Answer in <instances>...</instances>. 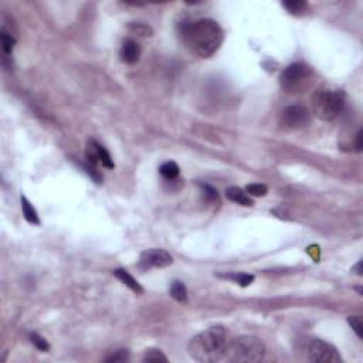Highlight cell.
I'll list each match as a JSON object with an SVG mask.
<instances>
[{"label": "cell", "mask_w": 363, "mask_h": 363, "mask_svg": "<svg viewBox=\"0 0 363 363\" xmlns=\"http://www.w3.org/2000/svg\"><path fill=\"white\" fill-rule=\"evenodd\" d=\"M181 37L186 47L201 58L216 54L224 40L220 24L213 18H200L182 24Z\"/></svg>", "instance_id": "obj_1"}, {"label": "cell", "mask_w": 363, "mask_h": 363, "mask_svg": "<svg viewBox=\"0 0 363 363\" xmlns=\"http://www.w3.org/2000/svg\"><path fill=\"white\" fill-rule=\"evenodd\" d=\"M227 345V329L221 325H216L196 335L189 342L187 350L190 358L196 362L215 363L226 359Z\"/></svg>", "instance_id": "obj_2"}, {"label": "cell", "mask_w": 363, "mask_h": 363, "mask_svg": "<svg viewBox=\"0 0 363 363\" xmlns=\"http://www.w3.org/2000/svg\"><path fill=\"white\" fill-rule=\"evenodd\" d=\"M345 92L339 88L322 87L312 97V111L322 121H332L339 115L345 107Z\"/></svg>", "instance_id": "obj_3"}, {"label": "cell", "mask_w": 363, "mask_h": 363, "mask_svg": "<svg viewBox=\"0 0 363 363\" xmlns=\"http://www.w3.org/2000/svg\"><path fill=\"white\" fill-rule=\"evenodd\" d=\"M264 344L257 336L243 335L229 341L226 359L236 363H255L264 358Z\"/></svg>", "instance_id": "obj_4"}, {"label": "cell", "mask_w": 363, "mask_h": 363, "mask_svg": "<svg viewBox=\"0 0 363 363\" xmlns=\"http://www.w3.org/2000/svg\"><path fill=\"white\" fill-rule=\"evenodd\" d=\"M312 78V70L305 64L295 63L288 66L281 74V87L290 94L302 92Z\"/></svg>", "instance_id": "obj_5"}, {"label": "cell", "mask_w": 363, "mask_h": 363, "mask_svg": "<svg viewBox=\"0 0 363 363\" xmlns=\"http://www.w3.org/2000/svg\"><path fill=\"white\" fill-rule=\"evenodd\" d=\"M311 122V114L305 107L290 105L287 107L280 116V125L285 131H297L308 127Z\"/></svg>", "instance_id": "obj_6"}, {"label": "cell", "mask_w": 363, "mask_h": 363, "mask_svg": "<svg viewBox=\"0 0 363 363\" xmlns=\"http://www.w3.org/2000/svg\"><path fill=\"white\" fill-rule=\"evenodd\" d=\"M308 359L315 363H339L342 362L338 349L322 339H315L308 346Z\"/></svg>", "instance_id": "obj_7"}, {"label": "cell", "mask_w": 363, "mask_h": 363, "mask_svg": "<svg viewBox=\"0 0 363 363\" xmlns=\"http://www.w3.org/2000/svg\"><path fill=\"white\" fill-rule=\"evenodd\" d=\"M173 263L172 255L161 248H150L141 254L139 258V267L142 270H149V268H165L167 265Z\"/></svg>", "instance_id": "obj_8"}, {"label": "cell", "mask_w": 363, "mask_h": 363, "mask_svg": "<svg viewBox=\"0 0 363 363\" xmlns=\"http://www.w3.org/2000/svg\"><path fill=\"white\" fill-rule=\"evenodd\" d=\"M141 46L135 40H125L121 47V58L127 64H135L141 57Z\"/></svg>", "instance_id": "obj_9"}, {"label": "cell", "mask_w": 363, "mask_h": 363, "mask_svg": "<svg viewBox=\"0 0 363 363\" xmlns=\"http://www.w3.org/2000/svg\"><path fill=\"white\" fill-rule=\"evenodd\" d=\"M226 198L231 200V201H234V203L241 204V206H253L254 204L253 199L250 198L243 189L236 187V186H231L226 190Z\"/></svg>", "instance_id": "obj_10"}, {"label": "cell", "mask_w": 363, "mask_h": 363, "mask_svg": "<svg viewBox=\"0 0 363 363\" xmlns=\"http://www.w3.org/2000/svg\"><path fill=\"white\" fill-rule=\"evenodd\" d=\"M114 275H115L116 278H118L119 281H122L127 287H129L133 292H136V294H142V292H144V288L141 287V284L135 280V278H133L132 275H131L127 270L118 268V270L114 271Z\"/></svg>", "instance_id": "obj_11"}, {"label": "cell", "mask_w": 363, "mask_h": 363, "mask_svg": "<svg viewBox=\"0 0 363 363\" xmlns=\"http://www.w3.org/2000/svg\"><path fill=\"white\" fill-rule=\"evenodd\" d=\"M91 144L94 146V150H95V155H97V159H98L99 163L102 166H105V167H108V169H112L115 165L112 162V158H111L109 152L104 148L102 145H99L97 141H91Z\"/></svg>", "instance_id": "obj_12"}, {"label": "cell", "mask_w": 363, "mask_h": 363, "mask_svg": "<svg viewBox=\"0 0 363 363\" xmlns=\"http://www.w3.org/2000/svg\"><path fill=\"white\" fill-rule=\"evenodd\" d=\"M21 200V210H23V215H24V218L32 223V224H38L40 220H38V216H37V212L34 209L33 206L30 204V201L27 200L26 196H21L20 198Z\"/></svg>", "instance_id": "obj_13"}, {"label": "cell", "mask_w": 363, "mask_h": 363, "mask_svg": "<svg viewBox=\"0 0 363 363\" xmlns=\"http://www.w3.org/2000/svg\"><path fill=\"white\" fill-rule=\"evenodd\" d=\"M282 6L291 13V15H304L308 9V4L302 0H290V1H284Z\"/></svg>", "instance_id": "obj_14"}, {"label": "cell", "mask_w": 363, "mask_h": 363, "mask_svg": "<svg viewBox=\"0 0 363 363\" xmlns=\"http://www.w3.org/2000/svg\"><path fill=\"white\" fill-rule=\"evenodd\" d=\"M159 172H161V175L163 178L169 179V181H173V179H176L179 176L181 169H179L178 163H175V162H166V163L161 166Z\"/></svg>", "instance_id": "obj_15"}, {"label": "cell", "mask_w": 363, "mask_h": 363, "mask_svg": "<svg viewBox=\"0 0 363 363\" xmlns=\"http://www.w3.org/2000/svg\"><path fill=\"white\" fill-rule=\"evenodd\" d=\"M170 295L179 302H186L187 301V290L184 284L181 281H175L170 287Z\"/></svg>", "instance_id": "obj_16"}, {"label": "cell", "mask_w": 363, "mask_h": 363, "mask_svg": "<svg viewBox=\"0 0 363 363\" xmlns=\"http://www.w3.org/2000/svg\"><path fill=\"white\" fill-rule=\"evenodd\" d=\"M0 40H1V49L4 54H10L13 51V47L16 44V38L10 33H7L4 29H1V34H0Z\"/></svg>", "instance_id": "obj_17"}, {"label": "cell", "mask_w": 363, "mask_h": 363, "mask_svg": "<svg viewBox=\"0 0 363 363\" xmlns=\"http://www.w3.org/2000/svg\"><path fill=\"white\" fill-rule=\"evenodd\" d=\"M144 362H167V358L159 349H149L144 355Z\"/></svg>", "instance_id": "obj_18"}, {"label": "cell", "mask_w": 363, "mask_h": 363, "mask_svg": "<svg viewBox=\"0 0 363 363\" xmlns=\"http://www.w3.org/2000/svg\"><path fill=\"white\" fill-rule=\"evenodd\" d=\"M246 192H247L250 196H254V198H261V196H265L267 192H268V187L265 184H261V183H253V184H248L246 187Z\"/></svg>", "instance_id": "obj_19"}, {"label": "cell", "mask_w": 363, "mask_h": 363, "mask_svg": "<svg viewBox=\"0 0 363 363\" xmlns=\"http://www.w3.org/2000/svg\"><path fill=\"white\" fill-rule=\"evenodd\" d=\"M224 277L229 278V280L236 281L241 287H247V285H250L254 281V275H251V274H234V275L229 274V275H224Z\"/></svg>", "instance_id": "obj_20"}, {"label": "cell", "mask_w": 363, "mask_h": 363, "mask_svg": "<svg viewBox=\"0 0 363 363\" xmlns=\"http://www.w3.org/2000/svg\"><path fill=\"white\" fill-rule=\"evenodd\" d=\"M129 361V353L128 350H116L111 356H108L105 359V362L109 363H119V362H128Z\"/></svg>", "instance_id": "obj_21"}, {"label": "cell", "mask_w": 363, "mask_h": 363, "mask_svg": "<svg viewBox=\"0 0 363 363\" xmlns=\"http://www.w3.org/2000/svg\"><path fill=\"white\" fill-rule=\"evenodd\" d=\"M347 322H349V325L352 327V329L356 332V335H358L359 338H362V329H363L362 316H359V315L349 316V318H347Z\"/></svg>", "instance_id": "obj_22"}, {"label": "cell", "mask_w": 363, "mask_h": 363, "mask_svg": "<svg viewBox=\"0 0 363 363\" xmlns=\"http://www.w3.org/2000/svg\"><path fill=\"white\" fill-rule=\"evenodd\" d=\"M30 339H32V344H33L34 346L37 347L38 350L47 352L50 349L49 342H47L43 336H40L38 333H32V335H30Z\"/></svg>", "instance_id": "obj_23"}, {"label": "cell", "mask_w": 363, "mask_h": 363, "mask_svg": "<svg viewBox=\"0 0 363 363\" xmlns=\"http://www.w3.org/2000/svg\"><path fill=\"white\" fill-rule=\"evenodd\" d=\"M201 189H203V192H204V196L209 199V200H217L218 199V195H217V190L213 189L212 186H207V184H204V186H201Z\"/></svg>", "instance_id": "obj_24"}, {"label": "cell", "mask_w": 363, "mask_h": 363, "mask_svg": "<svg viewBox=\"0 0 363 363\" xmlns=\"http://www.w3.org/2000/svg\"><path fill=\"white\" fill-rule=\"evenodd\" d=\"M362 131H359L358 132V135H356V150L358 152H361L363 148V145H362Z\"/></svg>", "instance_id": "obj_25"}, {"label": "cell", "mask_w": 363, "mask_h": 363, "mask_svg": "<svg viewBox=\"0 0 363 363\" xmlns=\"http://www.w3.org/2000/svg\"><path fill=\"white\" fill-rule=\"evenodd\" d=\"M361 267H362V261H359L358 265L353 268V271H356V274H358V275H362V268H361Z\"/></svg>", "instance_id": "obj_26"}]
</instances>
